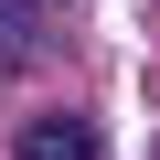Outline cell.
Wrapping results in <instances>:
<instances>
[{"label":"cell","instance_id":"obj_3","mask_svg":"<svg viewBox=\"0 0 160 160\" xmlns=\"http://www.w3.org/2000/svg\"><path fill=\"white\" fill-rule=\"evenodd\" d=\"M22 64H32V53H22V43H0V86H11V75H22Z\"/></svg>","mask_w":160,"mask_h":160},{"label":"cell","instance_id":"obj_2","mask_svg":"<svg viewBox=\"0 0 160 160\" xmlns=\"http://www.w3.org/2000/svg\"><path fill=\"white\" fill-rule=\"evenodd\" d=\"M0 43H22V53H32V0H0Z\"/></svg>","mask_w":160,"mask_h":160},{"label":"cell","instance_id":"obj_1","mask_svg":"<svg viewBox=\"0 0 160 160\" xmlns=\"http://www.w3.org/2000/svg\"><path fill=\"white\" fill-rule=\"evenodd\" d=\"M96 149H107L96 118H75V107H43V118L11 128V160H96Z\"/></svg>","mask_w":160,"mask_h":160}]
</instances>
